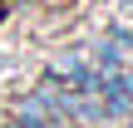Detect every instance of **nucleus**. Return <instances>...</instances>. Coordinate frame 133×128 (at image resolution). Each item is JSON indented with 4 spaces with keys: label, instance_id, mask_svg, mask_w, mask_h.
I'll use <instances>...</instances> for the list:
<instances>
[]
</instances>
